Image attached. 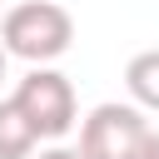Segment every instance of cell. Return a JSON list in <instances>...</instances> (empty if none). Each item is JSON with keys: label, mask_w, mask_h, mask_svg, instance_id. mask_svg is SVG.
<instances>
[{"label": "cell", "mask_w": 159, "mask_h": 159, "mask_svg": "<svg viewBox=\"0 0 159 159\" xmlns=\"http://www.w3.org/2000/svg\"><path fill=\"white\" fill-rule=\"evenodd\" d=\"M15 104L25 109V119L40 129V139H65L75 129V114H80V99H75V84L50 70V65H35L20 84H15Z\"/></svg>", "instance_id": "3"}, {"label": "cell", "mask_w": 159, "mask_h": 159, "mask_svg": "<svg viewBox=\"0 0 159 159\" xmlns=\"http://www.w3.org/2000/svg\"><path fill=\"white\" fill-rule=\"evenodd\" d=\"M144 159H159V129L149 134V149H144Z\"/></svg>", "instance_id": "7"}, {"label": "cell", "mask_w": 159, "mask_h": 159, "mask_svg": "<svg viewBox=\"0 0 159 159\" xmlns=\"http://www.w3.org/2000/svg\"><path fill=\"white\" fill-rule=\"evenodd\" d=\"M5 60H10V50H5V45H0V80H5Z\"/></svg>", "instance_id": "8"}, {"label": "cell", "mask_w": 159, "mask_h": 159, "mask_svg": "<svg viewBox=\"0 0 159 159\" xmlns=\"http://www.w3.org/2000/svg\"><path fill=\"white\" fill-rule=\"evenodd\" d=\"M40 144V129L25 119V109L10 99H0V159H30Z\"/></svg>", "instance_id": "4"}, {"label": "cell", "mask_w": 159, "mask_h": 159, "mask_svg": "<svg viewBox=\"0 0 159 159\" xmlns=\"http://www.w3.org/2000/svg\"><path fill=\"white\" fill-rule=\"evenodd\" d=\"M30 159H84V154H80V149H60V144H55V149H40V154H30Z\"/></svg>", "instance_id": "6"}, {"label": "cell", "mask_w": 159, "mask_h": 159, "mask_svg": "<svg viewBox=\"0 0 159 159\" xmlns=\"http://www.w3.org/2000/svg\"><path fill=\"white\" fill-rule=\"evenodd\" d=\"M0 20H5V15H0Z\"/></svg>", "instance_id": "9"}, {"label": "cell", "mask_w": 159, "mask_h": 159, "mask_svg": "<svg viewBox=\"0 0 159 159\" xmlns=\"http://www.w3.org/2000/svg\"><path fill=\"white\" fill-rule=\"evenodd\" d=\"M149 119L139 104H94L80 124V154L84 159H144L149 149Z\"/></svg>", "instance_id": "2"}, {"label": "cell", "mask_w": 159, "mask_h": 159, "mask_svg": "<svg viewBox=\"0 0 159 159\" xmlns=\"http://www.w3.org/2000/svg\"><path fill=\"white\" fill-rule=\"evenodd\" d=\"M124 84H129V99L139 109H154L159 114V50H139L124 65Z\"/></svg>", "instance_id": "5"}, {"label": "cell", "mask_w": 159, "mask_h": 159, "mask_svg": "<svg viewBox=\"0 0 159 159\" xmlns=\"http://www.w3.org/2000/svg\"><path fill=\"white\" fill-rule=\"evenodd\" d=\"M0 45H5L15 60L50 65V60H60V55L75 45V20H70V10L55 5V0H25V5L5 10V20H0Z\"/></svg>", "instance_id": "1"}]
</instances>
